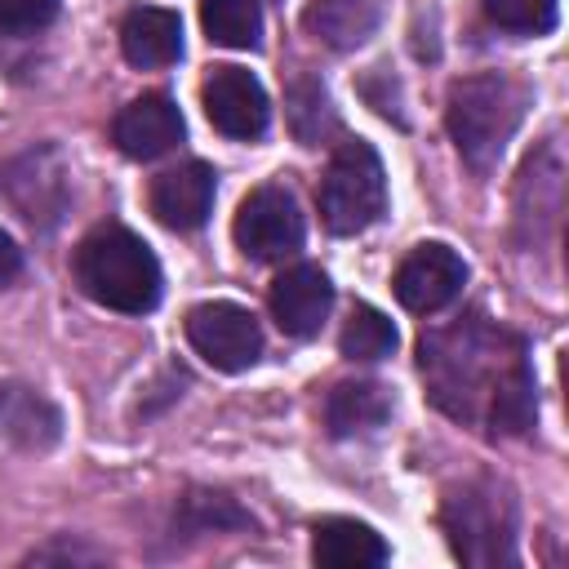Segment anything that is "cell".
Listing matches in <instances>:
<instances>
[{"mask_svg": "<svg viewBox=\"0 0 569 569\" xmlns=\"http://www.w3.org/2000/svg\"><path fill=\"white\" fill-rule=\"evenodd\" d=\"M418 351L427 387L445 413L485 422L493 436H520L533 422V373L520 338L467 320L422 338Z\"/></svg>", "mask_w": 569, "mask_h": 569, "instance_id": "obj_1", "label": "cell"}, {"mask_svg": "<svg viewBox=\"0 0 569 569\" xmlns=\"http://www.w3.org/2000/svg\"><path fill=\"white\" fill-rule=\"evenodd\" d=\"M76 284L111 311L142 316L160 302V262L142 236L107 222L76 244Z\"/></svg>", "mask_w": 569, "mask_h": 569, "instance_id": "obj_2", "label": "cell"}, {"mask_svg": "<svg viewBox=\"0 0 569 569\" xmlns=\"http://www.w3.org/2000/svg\"><path fill=\"white\" fill-rule=\"evenodd\" d=\"M525 116V89L502 71H476L449 84L445 124L471 169H489Z\"/></svg>", "mask_w": 569, "mask_h": 569, "instance_id": "obj_3", "label": "cell"}, {"mask_svg": "<svg viewBox=\"0 0 569 569\" xmlns=\"http://www.w3.org/2000/svg\"><path fill=\"white\" fill-rule=\"evenodd\" d=\"M320 218L333 236H356L373 227L387 209V173L369 142L351 138L329 156V169L320 178Z\"/></svg>", "mask_w": 569, "mask_h": 569, "instance_id": "obj_4", "label": "cell"}, {"mask_svg": "<svg viewBox=\"0 0 569 569\" xmlns=\"http://www.w3.org/2000/svg\"><path fill=\"white\" fill-rule=\"evenodd\" d=\"M516 511L493 485H462L445 498V533L453 556L467 565H507L511 560Z\"/></svg>", "mask_w": 569, "mask_h": 569, "instance_id": "obj_5", "label": "cell"}, {"mask_svg": "<svg viewBox=\"0 0 569 569\" xmlns=\"http://www.w3.org/2000/svg\"><path fill=\"white\" fill-rule=\"evenodd\" d=\"M302 213H298V200L267 182V187H253L240 209H236V222H231V236L240 244V253L258 258V262H276V258H289L302 249Z\"/></svg>", "mask_w": 569, "mask_h": 569, "instance_id": "obj_6", "label": "cell"}, {"mask_svg": "<svg viewBox=\"0 0 569 569\" xmlns=\"http://www.w3.org/2000/svg\"><path fill=\"white\" fill-rule=\"evenodd\" d=\"M187 342L200 360H209L222 373H240L262 356V329L258 320L236 302H200L187 311Z\"/></svg>", "mask_w": 569, "mask_h": 569, "instance_id": "obj_7", "label": "cell"}, {"mask_svg": "<svg viewBox=\"0 0 569 569\" xmlns=\"http://www.w3.org/2000/svg\"><path fill=\"white\" fill-rule=\"evenodd\" d=\"M200 102H204L209 124L222 138H236V142L258 138L267 129V120H271L267 89L244 67H213L204 76V84H200Z\"/></svg>", "mask_w": 569, "mask_h": 569, "instance_id": "obj_8", "label": "cell"}, {"mask_svg": "<svg viewBox=\"0 0 569 569\" xmlns=\"http://www.w3.org/2000/svg\"><path fill=\"white\" fill-rule=\"evenodd\" d=\"M462 280H467V262L449 244L431 240V244H418V249L405 253L391 284H396V298H400L405 311L431 316V311L449 307L462 293Z\"/></svg>", "mask_w": 569, "mask_h": 569, "instance_id": "obj_9", "label": "cell"}, {"mask_svg": "<svg viewBox=\"0 0 569 569\" xmlns=\"http://www.w3.org/2000/svg\"><path fill=\"white\" fill-rule=\"evenodd\" d=\"M182 133H187V124L169 93H142L129 107H120L111 120V142L129 160H156V156L173 151L182 142Z\"/></svg>", "mask_w": 569, "mask_h": 569, "instance_id": "obj_10", "label": "cell"}, {"mask_svg": "<svg viewBox=\"0 0 569 569\" xmlns=\"http://www.w3.org/2000/svg\"><path fill=\"white\" fill-rule=\"evenodd\" d=\"M213 191H218L213 169L204 160H187L178 169H164L151 182L147 204H151L156 222H164L169 231H196L213 213Z\"/></svg>", "mask_w": 569, "mask_h": 569, "instance_id": "obj_11", "label": "cell"}, {"mask_svg": "<svg viewBox=\"0 0 569 569\" xmlns=\"http://www.w3.org/2000/svg\"><path fill=\"white\" fill-rule=\"evenodd\" d=\"M271 316L289 338H311L320 333L329 307H333V284L320 267H289L271 280Z\"/></svg>", "mask_w": 569, "mask_h": 569, "instance_id": "obj_12", "label": "cell"}, {"mask_svg": "<svg viewBox=\"0 0 569 569\" xmlns=\"http://www.w3.org/2000/svg\"><path fill=\"white\" fill-rule=\"evenodd\" d=\"M120 53L142 71L178 62L182 58V22H178V13L160 9V4L129 9L124 22H120Z\"/></svg>", "mask_w": 569, "mask_h": 569, "instance_id": "obj_13", "label": "cell"}, {"mask_svg": "<svg viewBox=\"0 0 569 569\" xmlns=\"http://www.w3.org/2000/svg\"><path fill=\"white\" fill-rule=\"evenodd\" d=\"M311 556L329 569H369V565H387L391 547L369 525L329 516V520H316V529H311Z\"/></svg>", "mask_w": 569, "mask_h": 569, "instance_id": "obj_14", "label": "cell"}, {"mask_svg": "<svg viewBox=\"0 0 569 569\" xmlns=\"http://www.w3.org/2000/svg\"><path fill=\"white\" fill-rule=\"evenodd\" d=\"M0 436L22 449H49L62 436V413L40 391L4 382L0 387Z\"/></svg>", "mask_w": 569, "mask_h": 569, "instance_id": "obj_15", "label": "cell"}, {"mask_svg": "<svg viewBox=\"0 0 569 569\" xmlns=\"http://www.w3.org/2000/svg\"><path fill=\"white\" fill-rule=\"evenodd\" d=\"M382 22V0H311L302 27L329 49L365 44Z\"/></svg>", "mask_w": 569, "mask_h": 569, "instance_id": "obj_16", "label": "cell"}, {"mask_svg": "<svg viewBox=\"0 0 569 569\" xmlns=\"http://www.w3.org/2000/svg\"><path fill=\"white\" fill-rule=\"evenodd\" d=\"M391 413V396L378 382H338L325 400V422L333 436H360L382 427Z\"/></svg>", "mask_w": 569, "mask_h": 569, "instance_id": "obj_17", "label": "cell"}, {"mask_svg": "<svg viewBox=\"0 0 569 569\" xmlns=\"http://www.w3.org/2000/svg\"><path fill=\"white\" fill-rule=\"evenodd\" d=\"M200 22H204V36L227 49H253L262 36L258 0H204Z\"/></svg>", "mask_w": 569, "mask_h": 569, "instance_id": "obj_18", "label": "cell"}, {"mask_svg": "<svg viewBox=\"0 0 569 569\" xmlns=\"http://www.w3.org/2000/svg\"><path fill=\"white\" fill-rule=\"evenodd\" d=\"M338 347L347 360H382L396 351V325L378 307L360 302V307H351V316L338 333Z\"/></svg>", "mask_w": 569, "mask_h": 569, "instance_id": "obj_19", "label": "cell"}, {"mask_svg": "<svg viewBox=\"0 0 569 569\" xmlns=\"http://www.w3.org/2000/svg\"><path fill=\"white\" fill-rule=\"evenodd\" d=\"M485 18L516 36H547L560 18V0H480Z\"/></svg>", "mask_w": 569, "mask_h": 569, "instance_id": "obj_20", "label": "cell"}, {"mask_svg": "<svg viewBox=\"0 0 569 569\" xmlns=\"http://www.w3.org/2000/svg\"><path fill=\"white\" fill-rule=\"evenodd\" d=\"M58 13V0H0V27L13 36H31L49 27Z\"/></svg>", "mask_w": 569, "mask_h": 569, "instance_id": "obj_21", "label": "cell"}, {"mask_svg": "<svg viewBox=\"0 0 569 569\" xmlns=\"http://www.w3.org/2000/svg\"><path fill=\"white\" fill-rule=\"evenodd\" d=\"M18 271H22V249L13 244L9 231H0V284H9Z\"/></svg>", "mask_w": 569, "mask_h": 569, "instance_id": "obj_22", "label": "cell"}]
</instances>
